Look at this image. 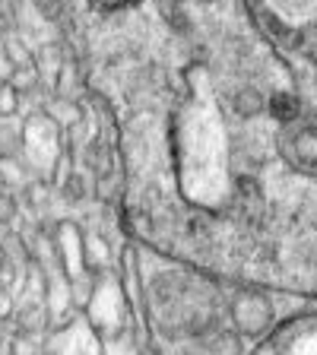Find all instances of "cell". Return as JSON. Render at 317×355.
Instances as JSON below:
<instances>
[{
	"mask_svg": "<svg viewBox=\"0 0 317 355\" xmlns=\"http://www.w3.org/2000/svg\"><path fill=\"white\" fill-rule=\"evenodd\" d=\"M314 83H317V76H314Z\"/></svg>",
	"mask_w": 317,
	"mask_h": 355,
	"instance_id": "cell-15",
	"label": "cell"
},
{
	"mask_svg": "<svg viewBox=\"0 0 317 355\" xmlns=\"http://www.w3.org/2000/svg\"><path fill=\"white\" fill-rule=\"evenodd\" d=\"M48 355H105V340L89 324L83 311H74V318L64 320L60 327H51L44 340Z\"/></svg>",
	"mask_w": 317,
	"mask_h": 355,
	"instance_id": "cell-7",
	"label": "cell"
},
{
	"mask_svg": "<svg viewBox=\"0 0 317 355\" xmlns=\"http://www.w3.org/2000/svg\"><path fill=\"white\" fill-rule=\"evenodd\" d=\"M185 355H209V352H207V349H187Z\"/></svg>",
	"mask_w": 317,
	"mask_h": 355,
	"instance_id": "cell-13",
	"label": "cell"
},
{
	"mask_svg": "<svg viewBox=\"0 0 317 355\" xmlns=\"http://www.w3.org/2000/svg\"><path fill=\"white\" fill-rule=\"evenodd\" d=\"M44 346H38V333H16L10 340V355H42Z\"/></svg>",
	"mask_w": 317,
	"mask_h": 355,
	"instance_id": "cell-10",
	"label": "cell"
},
{
	"mask_svg": "<svg viewBox=\"0 0 317 355\" xmlns=\"http://www.w3.org/2000/svg\"><path fill=\"white\" fill-rule=\"evenodd\" d=\"M10 73H13V64H7V58L0 54V80H10Z\"/></svg>",
	"mask_w": 317,
	"mask_h": 355,
	"instance_id": "cell-12",
	"label": "cell"
},
{
	"mask_svg": "<svg viewBox=\"0 0 317 355\" xmlns=\"http://www.w3.org/2000/svg\"><path fill=\"white\" fill-rule=\"evenodd\" d=\"M273 355H317V318H292L276 324Z\"/></svg>",
	"mask_w": 317,
	"mask_h": 355,
	"instance_id": "cell-8",
	"label": "cell"
},
{
	"mask_svg": "<svg viewBox=\"0 0 317 355\" xmlns=\"http://www.w3.org/2000/svg\"><path fill=\"white\" fill-rule=\"evenodd\" d=\"M16 108H19V92L10 86V80L0 89V118H13Z\"/></svg>",
	"mask_w": 317,
	"mask_h": 355,
	"instance_id": "cell-11",
	"label": "cell"
},
{
	"mask_svg": "<svg viewBox=\"0 0 317 355\" xmlns=\"http://www.w3.org/2000/svg\"><path fill=\"white\" fill-rule=\"evenodd\" d=\"M207 352L209 355H244V340L232 327L229 330H216V333H209Z\"/></svg>",
	"mask_w": 317,
	"mask_h": 355,
	"instance_id": "cell-9",
	"label": "cell"
},
{
	"mask_svg": "<svg viewBox=\"0 0 317 355\" xmlns=\"http://www.w3.org/2000/svg\"><path fill=\"white\" fill-rule=\"evenodd\" d=\"M83 314L89 318V324L96 327V333L105 343L118 340L121 333H124L127 320H130V295L124 292V282L118 279L114 270H102V273H96L92 295H89Z\"/></svg>",
	"mask_w": 317,
	"mask_h": 355,
	"instance_id": "cell-3",
	"label": "cell"
},
{
	"mask_svg": "<svg viewBox=\"0 0 317 355\" xmlns=\"http://www.w3.org/2000/svg\"><path fill=\"white\" fill-rule=\"evenodd\" d=\"M276 304L260 288H241L229 302V327L241 340H264L276 330Z\"/></svg>",
	"mask_w": 317,
	"mask_h": 355,
	"instance_id": "cell-5",
	"label": "cell"
},
{
	"mask_svg": "<svg viewBox=\"0 0 317 355\" xmlns=\"http://www.w3.org/2000/svg\"><path fill=\"white\" fill-rule=\"evenodd\" d=\"M60 140H64V133H60L58 121L51 118V111H32L22 121V153L42 178H58V168L67 165Z\"/></svg>",
	"mask_w": 317,
	"mask_h": 355,
	"instance_id": "cell-4",
	"label": "cell"
},
{
	"mask_svg": "<svg viewBox=\"0 0 317 355\" xmlns=\"http://www.w3.org/2000/svg\"><path fill=\"white\" fill-rule=\"evenodd\" d=\"M276 146L289 168L317 175V118H292L280 130Z\"/></svg>",
	"mask_w": 317,
	"mask_h": 355,
	"instance_id": "cell-6",
	"label": "cell"
},
{
	"mask_svg": "<svg viewBox=\"0 0 317 355\" xmlns=\"http://www.w3.org/2000/svg\"><path fill=\"white\" fill-rule=\"evenodd\" d=\"M149 295H169V302H146L153 327L162 333H200L209 330L213 318L219 314V295L200 276L171 273L169 279H159Z\"/></svg>",
	"mask_w": 317,
	"mask_h": 355,
	"instance_id": "cell-2",
	"label": "cell"
},
{
	"mask_svg": "<svg viewBox=\"0 0 317 355\" xmlns=\"http://www.w3.org/2000/svg\"><path fill=\"white\" fill-rule=\"evenodd\" d=\"M171 155L181 197L197 209L222 213L235 197L229 130L207 70H194L171 118Z\"/></svg>",
	"mask_w": 317,
	"mask_h": 355,
	"instance_id": "cell-1",
	"label": "cell"
},
{
	"mask_svg": "<svg viewBox=\"0 0 317 355\" xmlns=\"http://www.w3.org/2000/svg\"><path fill=\"white\" fill-rule=\"evenodd\" d=\"M3 266H7V251L0 248V270H3Z\"/></svg>",
	"mask_w": 317,
	"mask_h": 355,
	"instance_id": "cell-14",
	"label": "cell"
}]
</instances>
